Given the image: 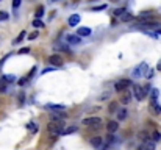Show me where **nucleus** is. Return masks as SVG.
<instances>
[{
  "mask_svg": "<svg viewBox=\"0 0 161 150\" xmlns=\"http://www.w3.org/2000/svg\"><path fill=\"white\" fill-rule=\"evenodd\" d=\"M31 25L35 27V28H44V27H46V25H44V22H42L41 19H35Z\"/></svg>",
  "mask_w": 161,
  "mask_h": 150,
  "instance_id": "obj_17",
  "label": "nucleus"
},
{
  "mask_svg": "<svg viewBox=\"0 0 161 150\" xmlns=\"http://www.w3.org/2000/svg\"><path fill=\"white\" fill-rule=\"evenodd\" d=\"M116 109H117V105H116V103H111V105H110V111H116Z\"/></svg>",
  "mask_w": 161,
  "mask_h": 150,
  "instance_id": "obj_37",
  "label": "nucleus"
},
{
  "mask_svg": "<svg viewBox=\"0 0 161 150\" xmlns=\"http://www.w3.org/2000/svg\"><path fill=\"white\" fill-rule=\"evenodd\" d=\"M0 2H2V0H0Z\"/></svg>",
  "mask_w": 161,
  "mask_h": 150,
  "instance_id": "obj_43",
  "label": "nucleus"
},
{
  "mask_svg": "<svg viewBox=\"0 0 161 150\" xmlns=\"http://www.w3.org/2000/svg\"><path fill=\"white\" fill-rule=\"evenodd\" d=\"M49 63H50L53 67H59V66H63V58H61L59 55H52V57L49 58Z\"/></svg>",
  "mask_w": 161,
  "mask_h": 150,
  "instance_id": "obj_8",
  "label": "nucleus"
},
{
  "mask_svg": "<svg viewBox=\"0 0 161 150\" xmlns=\"http://www.w3.org/2000/svg\"><path fill=\"white\" fill-rule=\"evenodd\" d=\"M149 72V64L147 63H141L138 64L135 69L131 70V77L133 78H141V77H146Z\"/></svg>",
  "mask_w": 161,
  "mask_h": 150,
  "instance_id": "obj_2",
  "label": "nucleus"
},
{
  "mask_svg": "<svg viewBox=\"0 0 161 150\" xmlns=\"http://www.w3.org/2000/svg\"><path fill=\"white\" fill-rule=\"evenodd\" d=\"M127 117V109H119L117 111V119L119 120H124Z\"/></svg>",
  "mask_w": 161,
  "mask_h": 150,
  "instance_id": "obj_21",
  "label": "nucleus"
},
{
  "mask_svg": "<svg viewBox=\"0 0 161 150\" xmlns=\"http://www.w3.org/2000/svg\"><path fill=\"white\" fill-rule=\"evenodd\" d=\"M46 109L47 111H52L50 114H61V113H64V107L63 105H55V103H47L46 105Z\"/></svg>",
  "mask_w": 161,
  "mask_h": 150,
  "instance_id": "obj_6",
  "label": "nucleus"
},
{
  "mask_svg": "<svg viewBox=\"0 0 161 150\" xmlns=\"http://www.w3.org/2000/svg\"><path fill=\"white\" fill-rule=\"evenodd\" d=\"M110 2H113V3H117V2H119V0H110Z\"/></svg>",
  "mask_w": 161,
  "mask_h": 150,
  "instance_id": "obj_40",
  "label": "nucleus"
},
{
  "mask_svg": "<svg viewBox=\"0 0 161 150\" xmlns=\"http://www.w3.org/2000/svg\"><path fill=\"white\" fill-rule=\"evenodd\" d=\"M27 128H28L31 133H36V131H38V127H36V124H35V122H28V125H27Z\"/></svg>",
  "mask_w": 161,
  "mask_h": 150,
  "instance_id": "obj_23",
  "label": "nucleus"
},
{
  "mask_svg": "<svg viewBox=\"0 0 161 150\" xmlns=\"http://www.w3.org/2000/svg\"><path fill=\"white\" fill-rule=\"evenodd\" d=\"M130 85H131V81H130V80L122 78V80H117V81L114 83V89L117 91V92H122V91H125Z\"/></svg>",
  "mask_w": 161,
  "mask_h": 150,
  "instance_id": "obj_5",
  "label": "nucleus"
},
{
  "mask_svg": "<svg viewBox=\"0 0 161 150\" xmlns=\"http://www.w3.org/2000/svg\"><path fill=\"white\" fill-rule=\"evenodd\" d=\"M158 89H152V92H150V99L152 100H158Z\"/></svg>",
  "mask_w": 161,
  "mask_h": 150,
  "instance_id": "obj_26",
  "label": "nucleus"
},
{
  "mask_svg": "<svg viewBox=\"0 0 161 150\" xmlns=\"http://www.w3.org/2000/svg\"><path fill=\"white\" fill-rule=\"evenodd\" d=\"M133 96H135V99L138 100V102H141V100H144V97H146V94H144L142 86H139V85H135V86H133Z\"/></svg>",
  "mask_w": 161,
  "mask_h": 150,
  "instance_id": "obj_7",
  "label": "nucleus"
},
{
  "mask_svg": "<svg viewBox=\"0 0 161 150\" xmlns=\"http://www.w3.org/2000/svg\"><path fill=\"white\" fill-rule=\"evenodd\" d=\"M16 80H17L16 78V75H11V74H5L3 75V81L5 83H14Z\"/></svg>",
  "mask_w": 161,
  "mask_h": 150,
  "instance_id": "obj_15",
  "label": "nucleus"
},
{
  "mask_svg": "<svg viewBox=\"0 0 161 150\" xmlns=\"http://www.w3.org/2000/svg\"><path fill=\"white\" fill-rule=\"evenodd\" d=\"M83 125H86L89 130H99L102 127V119L100 117H88V119H83Z\"/></svg>",
  "mask_w": 161,
  "mask_h": 150,
  "instance_id": "obj_3",
  "label": "nucleus"
},
{
  "mask_svg": "<svg viewBox=\"0 0 161 150\" xmlns=\"http://www.w3.org/2000/svg\"><path fill=\"white\" fill-rule=\"evenodd\" d=\"M25 35H27V31H20L19 36L13 41V44H19V42H22V41H24V38H25Z\"/></svg>",
  "mask_w": 161,
  "mask_h": 150,
  "instance_id": "obj_19",
  "label": "nucleus"
},
{
  "mask_svg": "<svg viewBox=\"0 0 161 150\" xmlns=\"http://www.w3.org/2000/svg\"><path fill=\"white\" fill-rule=\"evenodd\" d=\"M20 3H22V0H13V9H17L20 7Z\"/></svg>",
  "mask_w": 161,
  "mask_h": 150,
  "instance_id": "obj_29",
  "label": "nucleus"
},
{
  "mask_svg": "<svg viewBox=\"0 0 161 150\" xmlns=\"http://www.w3.org/2000/svg\"><path fill=\"white\" fill-rule=\"evenodd\" d=\"M19 53H20V55H24V53H30V49H28V47H22V49L19 50Z\"/></svg>",
  "mask_w": 161,
  "mask_h": 150,
  "instance_id": "obj_31",
  "label": "nucleus"
},
{
  "mask_svg": "<svg viewBox=\"0 0 161 150\" xmlns=\"http://www.w3.org/2000/svg\"><path fill=\"white\" fill-rule=\"evenodd\" d=\"M66 41H67L69 44H80L81 38H77V35H67L66 36Z\"/></svg>",
  "mask_w": 161,
  "mask_h": 150,
  "instance_id": "obj_14",
  "label": "nucleus"
},
{
  "mask_svg": "<svg viewBox=\"0 0 161 150\" xmlns=\"http://www.w3.org/2000/svg\"><path fill=\"white\" fill-rule=\"evenodd\" d=\"M80 20H81L80 14H72L70 17H69V25L70 27H77V25L80 24Z\"/></svg>",
  "mask_w": 161,
  "mask_h": 150,
  "instance_id": "obj_12",
  "label": "nucleus"
},
{
  "mask_svg": "<svg viewBox=\"0 0 161 150\" xmlns=\"http://www.w3.org/2000/svg\"><path fill=\"white\" fill-rule=\"evenodd\" d=\"M35 16H36V19H41L42 16H44V7H42V5H41V7H39V8L36 9V13H35Z\"/></svg>",
  "mask_w": 161,
  "mask_h": 150,
  "instance_id": "obj_22",
  "label": "nucleus"
},
{
  "mask_svg": "<svg viewBox=\"0 0 161 150\" xmlns=\"http://www.w3.org/2000/svg\"><path fill=\"white\" fill-rule=\"evenodd\" d=\"M89 35H91V28H86V27L77 28V36L78 38H85V36H89Z\"/></svg>",
  "mask_w": 161,
  "mask_h": 150,
  "instance_id": "obj_11",
  "label": "nucleus"
},
{
  "mask_svg": "<svg viewBox=\"0 0 161 150\" xmlns=\"http://www.w3.org/2000/svg\"><path fill=\"white\" fill-rule=\"evenodd\" d=\"M49 2H58V0H49Z\"/></svg>",
  "mask_w": 161,
  "mask_h": 150,
  "instance_id": "obj_42",
  "label": "nucleus"
},
{
  "mask_svg": "<svg viewBox=\"0 0 161 150\" xmlns=\"http://www.w3.org/2000/svg\"><path fill=\"white\" fill-rule=\"evenodd\" d=\"M117 128H119V124H117V122H113V120H111V122H108L107 130H108V133H110V135H113V133H116V131H117Z\"/></svg>",
  "mask_w": 161,
  "mask_h": 150,
  "instance_id": "obj_13",
  "label": "nucleus"
},
{
  "mask_svg": "<svg viewBox=\"0 0 161 150\" xmlns=\"http://www.w3.org/2000/svg\"><path fill=\"white\" fill-rule=\"evenodd\" d=\"M152 141H153V142L161 141V133H160V131H153V133H152Z\"/></svg>",
  "mask_w": 161,
  "mask_h": 150,
  "instance_id": "obj_24",
  "label": "nucleus"
},
{
  "mask_svg": "<svg viewBox=\"0 0 161 150\" xmlns=\"http://www.w3.org/2000/svg\"><path fill=\"white\" fill-rule=\"evenodd\" d=\"M124 13H127V9H125V8H117V9H114V11H113V14H114V16H119V17H120V16L124 14Z\"/></svg>",
  "mask_w": 161,
  "mask_h": 150,
  "instance_id": "obj_25",
  "label": "nucleus"
},
{
  "mask_svg": "<svg viewBox=\"0 0 161 150\" xmlns=\"http://www.w3.org/2000/svg\"><path fill=\"white\" fill-rule=\"evenodd\" d=\"M105 8H107V5H100V7H94L92 11H102V9H105Z\"/></svg>",
  "mask_w": 161,
  "mask_h": 150,
  "instance_id": "obj_33",
  "label": "nucleus"
},
{
  "mask_svg": "<svg viewBox=\"0 0 161 150\" xmlns=\"http://www.w3.org/2000/svg\"><path fill=\"white\" fill-rule=\"evenodd\" d=\"M25 83H27V78H20V80H19V85H20V86L25 85Z\"/></svg>",
  "mask_w": 161,
  "mask_h": 150,
  "instance_id": "obj_38",
  "label": "nucleus"
},
{
  "mask_svg": "<svg viewBox=\"0 0 161 150\" xmlns=\"http://www.w3.org/2000/svg\"><path fill=\"white\" fill-rule=\"evenodd\" d=\"M91 146L97 150H105V138H102V136L91 138Z\"/></svg>",
  "mask_w": 161,
  "mask_h": 150,
  "instance_id": "obj_4",
  "label": "nucleus"
},
{
  "mask_svg": "<svg viewBox=\"0 0 161 150\" xmlns=\"http://www.w3.org/2000/svg\"><path fill=\"white\" fill-rule=\"evenodd\" d=\"M139 150H155V142L152 139H147V141H142Z\"/></svg>",
  "mask_w": 161,
  "mask_h": 150,
  "instance_id": "obj_10",
  "label": "nucleus"
},
{
  "mask_svg": "<svg viewBox=\"0 0 161 150\" xmlns=\"http://www.w3.org/2000/svg\"><path fill=\"white\" fill-rule=\"evenodd\" d=\"M38 36H39V33H38V31H33V33H31V35L28 36V39H31V41H33V39H36V38H38Z\"/></svg>",
  "mask_w": 161,
  "mask_h": 150,
  "instance_id": "obj_30",
  "label": "nucleus"
},
{
  "mask_svg": "<svg viewBox=\"0 0 161 150\" xmlns=\"http://www.w3.org/2000/svg\"><path fill=\"white\" fill-rule=\"evenodd\" d=\"M120 20L122 22H130V20H133V14H130V13H124L120 16Z\"/></svg>",
  "mask_w": 161,
  "mask_h": 150,
  "instance_id": "obj_18",
  "label": "nucleus"
},
{
  "mask_svg": "<svg viewBox=\"0 0 161 150\" xmlns=\"http://www.w3.org/2000/svg\"><path fill=\"white\" fill-rule=\"evenodd\" d=\"M77 130H78V127H77V125H72V127H67V128L64 130V133H63V135H70V133H75Z\"/></svg>",
  "mask_w": 161,
  "mask_h": 150,
  "instance_id": "obj_20",
  "label": "nucleus"
},
{
  "mask_svg": "<svg viewBox=\"0 0 161 150\" xmlns=\"http://www.w3.org/2000/svg\"><path fill=\"white\" fill-rule=\"evenodd\" d=\"M153 72H155L153 69H149V72H147L146 77H147V78H152V77H153Z\"/></svg>",
  "mask_w": 161,
  "mask_h": 150,
  "instance_id": "obj_35",
  "label": "nucleus"
},
{
  "mask_svg": "<svg viewBox=\"0 0 161 150\" xmlns=\"http://www.w3.org/2000/svg\"><path fill=\"white\" fill-rule=\"evenodd\" d=\"M8 17H9L8 13H5V11H0V22H2V20H8Z\"/></svg>",
  "mask_w": 161,
  "mask_h": 150,
  "instance_id": "obj_27",
  "label": "nucleus"
},
{
  "mask_svg": "<svg viewBox=\"0 0 161 150\" xmlns=\"http://www.w3.org/2000/svg\"><path fill=\"white\" fill-rule=\"evenodd\" d=\"M7 91V88H5V81L0 80V92H5Z\"/></svg>",
  "mask_w": 161,
  "mask_h": 150,
  "instance_id": "obj_32",
  "label": "nucleus"
},
{
  "mask_svg": "<svg viewBox=\"0 0 161 150\" xmlns=\"http://www.w3.org/2000/svg\"><path fill=\"white\" fill-rule=\"evenodd\" d=\"M142 89H144V94L147 96V94L152 91V86H150V85H144V86H142Z\"/></svg>",
  "mask_w": 161,
  "mask_h": 150,
  "instance_id": "obj_28",
  "label": "nucleus"
},
{
  "mask_svg": "<svg viewBox=\"0 0 161 150\" xmlns=\"http://www.w3.org/2000/svg\"><path fill=\"white\" fill-rule=\"evenodd\" d=\"M8 58H9V55H7V57H3L2 59H0V69H2V67H3V64H5V61H7Z\"/></svg>",
  "mask_w": 161,
  "mask_h": 150,
  "instance_id": "obj_34",
  "label": "nucleus"
},
{
  "mask_svg": "<svg viewBox=\"0 0 161 150\" xmlns=\"http://www.w3.org/2000/svg\"><path fill=\"white\" fill-rule=\"evenodd\" d=\"M130 99H131V94H130V92H125L124 96H122L120 102L124 103V105H128V103H130Z\"/></svg>",
  "mask_w": 161,
  "mask_h": 150,
  "instance_id": "obj_16",
  "label": "nucleus"
},
{
  "mask_svg": "<svg viewBox=\"0 0 161 150\" xmlns=\"http://www.w3.org/2000/svg\"><path fill=\"white\" fill-rule=\"evenodd\" d=\"M47 130H49V133H52L53 136H59V135L64 133L66 124H64V120H50L49 125H47Z\"/></svg>",
  "mask_w": 161,
  "mask_h": 150,
  "instance_id": "obj_1",
  "label": "nucleus"
},
{
  "mask_svg": "<svg viewBox=\"0 0 161 150\" xmlns=\"http://www.w3.org/2000/svg\"><path fill=\"white\" fill-rule=\"evenodd\" d=\"M52 70H55V67H53V66H52V67H47V69H44V70H42V75H44V74H47V72H52Z\"/></svg>",
  "mask_w": 161,
  "mask_h": 150,
  "instance_id": "obj_36",
  "label": "nucleus"
},
{
  "mask_svg": "<svg viewBox=\"0 0 161 150\" xmlns=\"http://www.w3.org/2000/svg\"><path fill=\"white\" fill-rule=\"evenodd\" d=\"M150 111L155 116L161 114V105L158 103V100H150Z\"/></svg>",
  "mask_w": 161,
  "mask_h": 150,
  "instance_id": "obj_9",
  "label": "nucleus"
},
{
  "mask_svg": "<svg viewBox=\"0 0 161 150\" xmlns=\"http://www.w3.org/2000/svg\"><path fill=\"white\" fill-rule=\"evenodd\" d=\"M157 69H158V70H161V61H160V63H158V66H157Z\"/></svg>",
  "mask_w": 161,
  "mask_h": 150,
  "instance_id": "obj_39",
  "label": "nucleus"
},
{
  "mask_svg": "<svg viewBox=\"0 0 161 150\" xmlns=\"http://www.w3.org/2000/svg\"><path fill=\"white\" fill-rule=\"evenodd\" d=\"M157 33H158V35H161V28H160V30H158V31H157Z\"/></svg>",
  "mask_w": 161,
  "mask_h": 150,
  "instance_id": "obj_41",
  "label": "nucleus"
}]
</instances>
